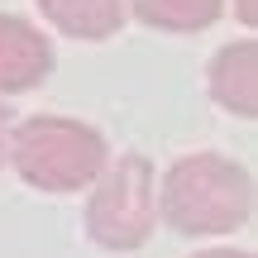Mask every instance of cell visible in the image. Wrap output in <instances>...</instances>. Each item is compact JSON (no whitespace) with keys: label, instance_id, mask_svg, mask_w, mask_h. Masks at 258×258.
Returning <instances> with one entry per match:
<instances>
[{"label":"cell","instance_id":"6da1fadb","mask_svg":"<svg viewBox=\"0 0 258 258\" xmlns=\"http://www.w3.org/2000/svg\"><path fill=\"white\" fill-rule=\"evenodd\" d=\"M158 206L177 234H230L253 215V177L234 158L186 153L167 167Z\"/></svg>","mask_w":258,"mask_h":258},{"label":"cell","instance_id":"7a4b0ae2","mask_svg":"<svg viewBox=\"0 0 258 258\" xmlns=\"http://www.w3.org/2000/svg\"><path fill=\"white\" fill-rule=\"evenodd\" d=\"M5 158L15 163V172L38 191H82L101 177V167L110 163L101 129L67 120V115H29L10 129Z\"/></svg>","mask_w":258,"mask_h":258},{"label":"cell","instance_id":"3957f363","mask_svg":"<svg viewBox=\"0 0 258 258\" xmlns=\"http://www.w3.org/2000/svg\"><path fill=\"white\" fill-rule=\"evenodd\" d=\"M158 225V172L148 158L120 153L115 163L101 167L91 182V201H86V234L101 249L129 253L144 249L148 234Z\"/></svg>","mask_w":258,"mask_h":258},{"label":"cell","instance_id":"277c9868","mask_svg":"<svg viewBox=\"0 0 258 258\" xmlns=\"http://www.w3.org/2000/svg\"><path fill=\"white\" fill-rule=\"evenodd\" d=\"M53 72V43L19 15H0V96L34 91Z\"/></svg>","mask_w":258,"mask_h":258},{"label":"cell","instance_id":"5b68a950","mask_svg":"<svg viewBox=\"0 0 258 258\" xmlns=\"http://www.w3.org/2000/svg\"><path fill=\"white\" fill-rule=\"evenodd\" d=\"M211 96L215 105H225L239 120H253L258 115V43L253 38H239V43H225L220 53L211 57Z\"/></svg>","mask_w":258,"mask_h":258},{"label":"cell","instance_id":"8992f818","mask_svg":"<svg viewBox=\"0 0 258 258\" xmlns=\"http://www.w3.org/2000/svg\"><path fill=\"white\" fill-rule=\"evenodd\" d=\"M38 10H43V19L57 29V34L91 38V43L120 34V24L129 15L124 0H38Z\"/></svg>","mask_w":258,"mask_h":258},{"label":"cell","instance_id":"52a82bcc","mask_svg":"<svg viewBox=\"0 0 258 258\" xmlns=\"http://www.w3.org/2000/svg\"><path fill=\"white\" fill-rule=\"evenodd\" d=\"M148 29H167V34H196L220 19L225 0H124Z\"/></svg>","mask_w":258,"mask_h":258},{"label":"cell","instance_id":"ba28073f","mask_svg":"<svg viewBox=\"0 0 258 258\" xmlns=\"http://www.w3.org/2000/svg\"><path fill=\"white\" fill-rule=\"evenodd\" d=\"M234 10H239V19H244V24H258V5H253V0H234Z\"/></svg>","mask_w":258,"mask_h":258},{"label":"cell","instance_id":"9c48e42d","mask_svg":"<svg viewBox=\"0 0 258 258\" xmlns=\"http://www.w3.org/2000/svg\"><path fill=\"white\" fill-rule=\"evenodd\" d=\"M5 144H10V110L0 105V167H5Z\"/></svg>","mask_w":258,"mask_h":258},{"label":"cell","instance_id":"30bf717a","mask_svg":"<svg viewBox=\"0 0 258 258\" xmlns=\"http://www.w3.org/2000/svg\"><path fill=\"white\" fill-rule=\"evenodd\" d=\"M196 258H253V253H244V249H211V253H196Z\"/></svg>","mask_w":258,"mask_h":258}]
</instances>
